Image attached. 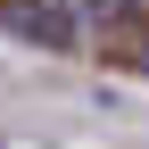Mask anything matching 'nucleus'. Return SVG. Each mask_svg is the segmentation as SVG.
<instances>
[{"label":"nucleus","mask_w":149,"mask_h":149,"mask_svg":"<svg viewBox=\"0 0 149 149\" xmlns=\"http://www.w3.org/2000/svg\"><path fill=\"white\" fill-rule=\"evenodd\" d=\"M0 33H17V42H42V50H66L74 17L50 8V0H0Z\"/></svg>","instance_id":"obj_1"},{"label":"nucleus","mask_w":149,"mask_h":149,"mask_svg":"<svg viewBox=\"0 0 149 149\" xmlns=\"http://www.w3.org/2000/svg\"><path fill=\"white\" fill-rule=\"evenodd\" d=\"M58 8L74 17V25H108V17H124L133 0H58Z\"/></svg>","instance_id":"obj_2"}]
</instances>
